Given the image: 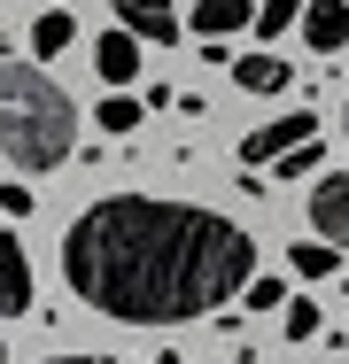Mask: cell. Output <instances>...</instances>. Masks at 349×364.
Here are the masks:
<instances>
[{
	"mask_svg": "<svg viewBox=\"0 0 349 364\" xmlns=\"http://www.w3.org/2000/svg\"><path fill=\"white\" fill-rule=\"evenodd\" d=\"M63 279L117 326H187L256 279V240L217 210L109 194L63 232Z\"/></svg>",
	"mask_w": 349,
	"mask_h": 364,
	"instance_id": "cell-1",
	"label": "cell"
},
{
	"mask_svg": "<svg viewBox=\"0 0 349 364\" xmlns=\"http://www.w3.org/2000/svg\"><path fill=\"white\" fill-rule=\"evenodd\" d=\"M78 140V109L47 70L0 55V155L24 171H55Z\"/></svg>",
	"mask_w": 349,
	"mask_h": 364,
	"instance_id": "cell-2",
	"label": "cell"
},
{
	"mask_svg": "<svg viewBox=\"0 0 349 364\" xmlns=\"http://www.w3.org/2000/svg\"><path fill=\"white\" fill-rule=\"evenodd\" d=\"M303 140H318V117H311V109H287V117L256 124V132L241 140V163H279L287 147H303Z\"/></svg>",
	"mask_w": 349,
	"mask_h": 364,
	"instance_id": "cell-3",
	"label": "cell"
},
{
	"mask_svg": "<svg viewBox=\"0 0 349 364\" xmlns=\"http://www.w3.org/2000/svg\"><path fill=\"white\" fill-rule=\"evenodd\" d=\"M311 225H318V240L349 248V171H326L311 186Z\"/></svg>",
	"mask_w": 349,
	"mask_h": 364,
	"instance_id": "cell-4",
	"label": "cell"
},
{
	"mask_svg": "<svg viewBox=\"0 0 349 364\" xmlns=\"http://www.w3.org/2000/svg\"><path fill=\"white\" fill-rule=\"evenodd\" d=\"M109 8H117V23L132 31L140 47H171L179 39V8L171 0H109Z\"/></svg>",
	"mask_w": 349,
	"mask_h": 364,
	"instance_id": "cell-5",
	"label": "cell"
},
{
	"mask_svg": "<svg viewBox=\"0 0 349 364\" xmlns=\"http://www.w3.org/2000/svg\"><path fill=\"white\" fill-rule=\"evenodd\" d=\"M31 310V256L16 232H0V318H24Z\"/></svg>",
	"mask_w": 349,
	"mask_h": 364,
	"instance_id": "cell-6",
	"label": "cell"
},
{
	"mask_svg": "<svg viewBox=\"0 0 349 364\" xmlns=\"http://www.w3.org/2000/svg\"><path fill=\"white\" fill-rule=\"evenodd\" d=\"M295 23H303V39H311L318 55H342L349 47V0H311Z\"/></svg>",
	"mask_w": 349,
	"mask_h": 364,
	"instance_id": "cell-7",
	"label": "cell"
},
{
	"mask_svg": "<svg viewBox=\"0 0 349 364\" xmlns=\"http://www.w3.org/2000/svg\"><path fill=\"white\" fill-rule=\"evenodd\" d=\"M93 70H101V85H132L140 77V39L125 31V23L93 39Z\"/></svg>",
	"mask_w": 349,
	"mask_h": 364,
	"instance_id": "cell-8",
	"label": "cell"
},
{
	"mask_svg": "<svg viewBox=\"0 0 349 364\" xmlns=\"http://www.w3.org/2000/svg\"><path fill=\"white\" fill-rule=\"evenodd\" d=\"M256 16V0H194V39H225Z\"/></svg>",
	"mask_w": 349,
	"mask_h": 364,
	"instance_id": "cell-9",
	"label": "cell"
},
{
	"mask_svg": "<svg viewBox=\"0 0 349 364\" xmlns=\"http://www.w3.org/2000/svg\"><path fill=\"white\" fill-rule=\"evenodd\" d=\"M140 117H147V101H132L125 85H109V101H93V124H101L109 140H125V132H140Z\"/></svg>",
	"mask_w": 349,
	"mask_h": 364,
	"instance_id": "cell-10",
	"label": "cell"
},
{
	"mask_svg": "<svg viewBox=\"0 0 349 364\" xmlns=\"http://www.w3.org/2000/svg\"><path fill=\"white\" fill-rule=\"evenodd\" d=\"M233 85L241 93H287V63L279 55H241L233 63Z\"/></svg>",
	"mask_w": 349,
	"mask_h": 364,
	"instance_id": "cell-11",
	"label": "cell"
},
{
	"mask_svg": "<svg viewBox=\"0 0 349 364\" xmlns=\"http://www.w3.org/2000/svg\"><path fill=\"white\" fill-rule=\"evenodd\" d=\"M63 47H78V23H70L63 8H47V16L31 23V55H39V63H55Z\"/></svg>",
	"mask_w": 349,
	"mask_h": 364,
	"instance_id": "cell-12",
	"label": "cell"
},
{
	"mask_svg": "<svg viewBox=\"0 0 349 364\" xmlns=\"http://www.w3.org/2000/svg\"><path fill=\"white\" fill-rule=\"evenodd\" d=\"M287 264H295V279H334V272H342V248H334V240H295Z\"/></svg>",
	"mask_w": 349,
	"mask_h": 364,
	"instance_id": "cell-13",
	"label": "cell"
},
{
	"mask_svg": "<svg viewBox=\"0 0 349 364\" xmlns=\"http://www.w3.org/2000/svg\"><path fill=\"white\" fill-rule=\"evenodd\" d=\"M279 326H287V341H318L326 318H318V302H295V294H287V302H279Z\"/></svg>",
	"mask_w": 349,
	"mask_h": 364,
	"instance_id": "cell-14",
	"label": "cell"
},
{
	"mask_svg": "<svg viewBox=\"0 0 349 364\" xmlns=\"http://www.w3.org/2000/svg\"><path fill=\"white\" fill-rule=\"evenodd\" d=\"M318 163H326V155H318V140H303V147H287V155L272 163V178H311Z\"/></svg>",
	"mask_w": 349,
	"mask_h": 364,
	"instance_id": "cell-15",
	"label": "cell"
},
{
	"mask_svg": "<svg viewBox=\"0 0 349 364\" xmlns=\"http://www.w3.org/2000/svg\"><path fill=\"white\" fill-rule=\"evenodd\" d=\"M295 16H303V0H264V8H256V16H249V23H256V31H264V39H279V31H287V23H295Z\"/></svg>",
	"mask_w": 349,
	"mask_h": 364,
	"instance_id": "cell-16",
	"label": "cell"
},
{
	"mask_svg": "<svg viewBox=\"0 0 349 364\" xmlns=\"http://www.w3.org/2000/svg\"><path fill=\"white\" fill-rule=\"evenodd\" d=\"M279 302H287V287H279V279H249V287H241V310H256V318H264V310H279Z\"/></svg>",
	"mask_w": 349,
	"mask_h": 364,
	"instance_id": "cell-17",
	"label": "cell"
},
{
	"mask_svg": "<svg viewBox=\"0 0 349 364\" xmlns=\"http://www.w3.org/2000/svg\"><path fill=\"white\" fill-rule=\"evenodd\" d=\"M0 210H8V225L31 218V186H24V178H8V186H0Z\"/></svg>",
	"mask_w": 349,
	"mask_h": 364,
	"instance_id": "cell-18",
	"label": "cell"
},
{
	"mask_svg": "<svg viewBox=\"0 0 349 364\" xmlns=\"http://www.w3.org/2000/svg\"><path fill=\"white\" fill-rule=\"evenodd\" d=\"M47 364H109V357H47Z\"/></svg>",
	"mask_w": 349,
	"mask_h": 364,
	"instance_id": "cell-19",
	"label": "cell"
},
{
	"mask_svg": "<svg viewBox=\"0 0 349 364\" xmlns=\"http://www.w3.org/2000/svg\"><path fill=\"white\" fill-rule=\"evenodd\" d=\"M155 364H187V357H179V349H163V357H155Z\"/></svg>",
	"mask_w": 349,
	"mask_h": 364,
	"instance_id": "cell-20",
	"label": "cell"
},
{
	"mask_svg": "<svg viewBox=\"0 0 349 364\" xmlns=\"http://www.w3.org/2000/svg\"><path fill=\"white\" fill-rule=\"evenodd\" d=\"M0 364H8V341H0Z\"/></svg>",
	"mask_w": 349,
	"mask_h": 364,
	"instance_id": "cell-21",
	"label": "cell"
}]
</instances>
